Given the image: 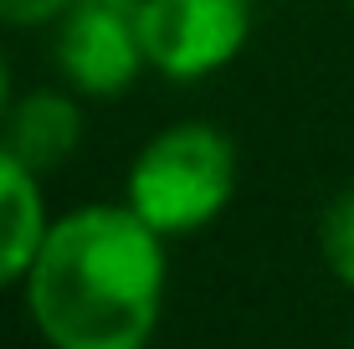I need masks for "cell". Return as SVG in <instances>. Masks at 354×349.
Masks as SVG:
<instances>
[{
    "label": "cell",
    "instance_id": "obj_1",
    "mask_svg": "<svg viewBox=\"0 0 354 349\" xmlns=\"http://www.w3.org/2000/svg\"><path fill=\"white\" fill-rule=\"evenodd\" d=\"M26 303L52 349H144L165 308V236L129 206H82L46 226Z\"/></svg>",
    "mask_w": 354,
    "mask_h": 349
},
{
    "label": "cell",
    "instance_id": "obj_2",
    "mask_svg": "<svg viewBox=\"0 0 354 349\" xmlns=\"http://www.w3.org/2000/svg\"><path fill=\"white\" fill-rule=\"evenodd\" d=\"M236 190V149L211 124H169L133 154L124 206L160 236H185L211 226Z\"/></svg>",
    "mask_w": 354,
    "mask_h": 349
},
{
    "label": "cell",
    "instance_id": "obj_3",
    "mask_svg": "<svg viewBox=\"0 0 354 349\" xmlns=\"http://www.w3.org/2000/svg\"><path fill=\"white\" fill-rule=\"evenodd\" d=\"M252 0H139L144 62L169 82H201L247 46Z\"/></svg>",
    "mask_w": 354,
    "mask_h": 349
},
{
    "label": "cell",
    "instance_id": "obj_4",
    "mask_svg": "<svg viewBox=\"0 0 354 349\" xmlns=\"http://www.w3.org/2000/svg\"><path fill=\"white\" fill-rule=\"evenodd\" d=\"M57 67L88 98H118L133 88L144 67L139 41V0H77L62 16Z\"/></svg>",
    "mask_w": 354,
    "mask_h": 349
},
{
    "label": "cell",
    "instance_id": "obj_5",
    "mask_svg": "<svg viewBox=\"0 0 354 349\" xmlns=\"http://www.w3.org/2000/svg\"><path fill=\"white\" fill-rule=\"evenodd\" d=\"M0 144H6L31 175L62 170L72 154H77V144H82V108L72 103L67 93H52V88L26 93V98L10 103Z\"/></svg>",
    "mask_w": 354,
    "mask_h": 349
},
{
    "label": "cell",
    "instance_id": "obj_6",
    "mask_svg": "<svg viewBox=\"0 0 354 349\" xmlns=\"http://www.w3.org/2000/svg\"><path fill=\"white\" fill-rule=\"evenodd\" d=\"M46 206L41 175H31L16 154L0 144V287L21 283L31 272L36 252L46 242Z\"/></svg>",
    "mask_w": 354,
    "mask_h": 349
},
{
    "label": "cell",
    "instance_id": "obj_7",
    "mask_svg": "<svg viewBox=\"0 0 354 349\" xmlns=\"http://www.w3.org/2000/svg\"><path fill=\"white\" fill-rule=\"evenodd\" d=\"M319 247H324L328 272H334V278L354 293V185H349V190H339V196L324 206Z\"/></svg>",
    "mask_w": 354,
    "mask_h": 349
},
{
    "label": "cell",
    "instance_id": "obj_8",
    "mask_svg": "<svg viewBox=\"0 0 354 349\" xmlns=\"http://www.w3.org/2000/svg\"><path fill=\"white\" fill-rule=\"evenodd\" d=\"M72 6L77 0H0V21L6 26H52Z\"/></svg>",
    "mask_w": 354,
    "mask_h": 349
},
{
    "label": "cell",
    "instance_id": "obj_9",
    "mask_svg": "<svg viewBox=\"0 0 354 349\" xmlns=\"http://www.w3.org/2000/svg\"><path fill=\"white\" fill-rule=\"evenodd\" d=\"M10 67H6V57H0V129H6V113H10Z\"/></svg>",
    "mask_w": 354,
    "mask_h": 349
},
{
    "label": "cell",
    "instance_id": "obj_10",
    "mask_svg": "<svg viewBox=\"0 0 354 349\" xmlns=\"http://www.w3.org/2000/svg\"><path fill=\"white\" fill-rule=\"evenodd\" d=\"M349 6H354V0H349Z\"/></svg>",
    "mask_w": 354,
    "mask_h": 349
}]
</instances>
